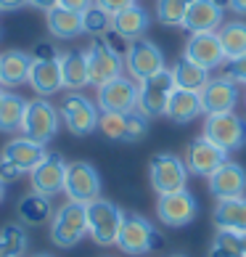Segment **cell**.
Wrapping results in <instances>:
<instances>
[{
	"instance_id": "35",
	"label": "cell",
	"mask_w": 246,
	"mask_h": 257,
	"mask_svg": "<svg viewBox=\"0 0 246 257\" xmlns=\"http://www.w3.org/2000/svg\"><path fill=\"white\" fill-rule=\"evenodd\" d=\"M209 257H243L241 244H238V233H233V231H217L214 241L209 246Z\"/></svg>"
},
{
	"instance_id": "26",
	"label": "cell",
	"mask_w": 246,
	"mask_h": 257,
	"mask_svg": "<svg viewBox=\"0 0 246 257\" xmlns=\"http://www.w3.org/2000/svg\"><path fill=\"white\" fill-rule=\"evenodd\" d=\"M167 117L177 122V125H188L193 122L196 117H201L204 109H201V96L193 90H180L175 88V93L169 96V103H167Z\"/></svg>"
},
{
	"instance_id": "49",
	"label": "cell",
	"mask_w": 246,
	"mask_h": 257,
	"mask_svg": "<svg viewBox=\"0 0 246 257\" xmlns=\"http://www.w3.org/2000/svg\"><path fill=\"white\" fill-rule=\"evenodd\" d=\"M30 257H51V254H43V252H40V254H30Z\"/></svg>"
},
{
	"instance_id": "18",
	"label": "cell",
	"mask_w": 246,
	"mask_h": 257,
	"mask_svg": "<svg viewBox=\"0 0 246 257\" xmlns=\"http://www.w3.org/2000/svg\"><path fill=\"white\" fill-rule=\"evenodd\" d=\"M206 180H209V194L217 202H222V199H238L246 191V170L238 162H225Z\"/></svg>"
},
{
	"instance_id": "14",
	"label": "cell",
	"mask_w": 246,
	"mask_h": 257,
	"mask_svg": "<svg viewBox=\"0 0 246 257\" xmlns=\"http://www.w3.org/2000/svg\"><path fill=\"white\" fill-rule=\"evenodd\" d=\"M228 162V151H222L220 146H214L212 141H206L204 136L193 138L185 149V167L188 173H193L198 178H209L214 170H220Z\"/></svg>"
},
{
	"instance_id": "29",
	"label": "cell",
	"mask_w": 246,
	"mask_h": 257,
	"mask_svg": "<svg viewBox=\"0 0 246 257\" xmlns=\"http://www.w3.org/2000/svg\"><path fill=\"white\" fill-rule=\"evenodd\" d=\"M172 77H175V88H180V90H193V93H201L204 85L212 80V77H209V69H204V66L188 61L185 56L172 66Z\"/></svg>"
},
{
	"instance_id": "28",
	"label": "cell",
	"mask_w": 246,
	"mask_h": 257,
	"mask_svg": "<svg viewBox=\"0 0 246 257\" xmlns=\"http://www.w3.org/2000/svg\"><path fill=\"white\" fill-rule=\"evenodd\" d=\"M19 220L24 225H43L53 217V204H51V196H43V194H27L22 196L19 202Z\"/></svg>"
},
{
	"instance_id": "43",
	"label": "cell",
	"mask_w": 246,
	"mask_h": 257,
	"mask_svg": "<svg viewBox=\"0 0 246 257\" xmlns=\"http://www.w3.org/2000/svg\"><path fill=\"white\" fill-rule=\"evenodd\" d=\"M27 6L37 8V11H51V8L59 6V0H27Z\"/></svg>"
},
{
	"instance_id": "4",
	"label": "cell",
	"mask_w": 246,
	"mask_h": 257,
	"mask_svg": "<svg viewBox=\"0 0 246 257\" xmlns=\"http://www.w3.org/2000/svg\"><path fill=\"white\" fill-rule=\"evenodd\" d=\"M125 212L109 199H96L88 204V236L98 246H111L117 244Z\"/></svg>"
},
{
	"instance_id": "51",
	"label": "cell",
	"mask_w": 246,
	"mask_h": 257,
	"mask_svg": "<svg viewBox=\"0 0 246 257\" xmlns=\"http://www.w3.org/2000/svg\"><path fill=\"white\" fill-rule=\"evenodd\" d=\"M243 106H246V96H243Z\"/></svg>"
},
{
	"instance_id": "8",
	"label": "cell",
	"mask_w": 246,
	"mask_h": 257,
	"mask_svg": "<svg viewBox=\"0 0 246 257\" xmlns=\"http://www.w3.org/2000/svg\"><path fill=\"white\" fill-rule=\"evenodd\" d=\"M88 59V74H90V85H106L109 80H117L125 72V56H119L117 51L109 48V43L103 37H93V43L85 51Z\"/></svg>"
},
{
	"instance_id": "46",
	"label": "cell",
	"mask_w": 246,
	"mask_h": 257,
	"mask_svg": "<svg viewBox=\"0 0 246 257\" xmlns=\"http://www.w3.org/2000/svg\"><path fill=\"white\" fill-rule=\"evenodd\" d=\"M6 199V183H3V178H0V202Z\"/></svg>"
},
{
	"instance_id": "33",
	"label": "cell",
	"mask_w": 246,
	"mask_h": 257,
	"mask_svg": "<svg viewBox=\"0 0 246 257\" xmlns=\"http://www.w3.org/2000/svg\"><path fill=\"white\" fill-rule=\"evenodd\" d=\"M27 252V233L22 225H6L0 231V257H22Z\"/></svg>"
},
{
	"instance_id": "5",
	"label": "cell",
	"mask_w": 246,
	"mask_h": 257,
	"mask_svg": "<svg viewBox=\"0 0 246 257\" xmlns=\"http://www.w3.org/2000/svg\"><path fill=\"white\" fill-rule=\"evenodd\" d=\"M204 138L212 141L222 151H238L246 146V122L235 111L225 114H206L204 119Z\"/></svg>"
},
{
	"instance_id": "36",
	"label": "cell",
	"mask_w": 246,
	"mask_h": 257,
	"mask_svg": "<svg viewBox=\"0 0 246 257\" xmlns=\"http://www.w3.org/2000/svg\"><path fill=\"white\" fill-rule=\"evenodd\" d=\"M125 125H127V114L101 111V117H98V130L109 141H119V144H125Z\"/></svg>"
},
{
	"instance_id": "22",
	"label": "cell",
	"mask_w": 246,
	"mask_h": 257,
	"mask_svg": "<svg viewBox=\"0 0 246 257\" xmlns=\"http://www.w3.org/2000/svg\"><path fill=\"white\" fill-rule=\"evenodd\" d=\"M148 27H151V16H148L146 8H140L138 3L111 16V30L117 35H122L125 40H138V37H143L148 32Z\"/></svg>"
},
{
	"instance_id": "15",
	"label": "cell",
	"mask_w": 246,
	"mask_h": 257,
	"mask_svg": "<svg viewBox=\"0 0 246 257\" xmlns=\"http://www.w3.org/2000/svg\"><path fill=\"white\" fill-rule=\"evenodd\" d=\"M66 162L61 154H48L40 165H37L32 173H30V180H32V191L35 194H43V196H56L64 191V183H66Z\"/></svg>"
},
{
	"instance_id": "25",
	"label": "cell",
	"mask_w": 246,
	"mask_h": 257,
	"mask_svg": "<svg viewBox=\"0 0 246 257\" xmlns=\"http://www.w3.org/2000/svg\"><path fill=\"white\" fill-rule=\"evenodd\" d=\"M61 64V80L64 88L77 93L85 85H90V74H88V59H85V51H66L59 56Z\"/></svg>"
},
{
	"instance_id": "39",
	"label": "cell",
	"mask_w": 246,
	"mask_h": 257,
	"mask_svg": "<svg viewBox=\"0 0 246 257\" xmlns=\"http://www.w3.org/2000/svg\"><path fill=\"white\" fill-rule=\"evenodd\" d=\"M96 6L114 16L119 11H125V8H130V6H135V0H96Z\"/></svg>"
},
{
	"instance_id": "9",
	"label": "cell",
	"mask_w": 246,
	"mask_h": 257,
	"mask_svg": "<svg viewBox=\"0 0 246 257\" xmlns=\"http://www.w3.org/2000/svg\"><path fill=\"white\" fill-rule=\"evenodd\" d=\"M125 69L135 82H143L148 77L159 74L164 66V53L156 43L146 40V37H138V40H130V48L125 53Z\"/></svg>"
},
{
	"instance_id": "42",
	"label": "cell",
	"mask_w": 246,
	"mask_h": 257,
	"mask_svg": "<svg viewBox=\"0 0 246 257\" xmlns=\"http://www.w3.org/2000/svg\"><path fill=\"white\" fill-rule=\"evenodd\" d=\"M0 178H3V183H14V180L22 178V173L14 165H8L6 159H0Z\"/></svg>"
},
{
	"instance_id": "44",
	"label": "cell",
	"mask_w": 246,
	"mask_h": 257,
	"mask_svg": "<svg viewBox=\"0 0 246 257\" xmlns=\"http://www.w3.org/2000/svg\"><path fill=\"white\" fill-rule=\"evenodd\" d=\"M24 6H27V0H0V11H19Z\"/></svg>"
},
{
	"instance_id": "45",
	"label": "cell",
	"mask_w": 246,
	"mask_h": 257,
	"mask_svg": "<svg viewBox=\"0 0 246 257\" xmlns=\"http://www.w3.org/2000/svg\"><path fill=\"white\" fill-rule=\"evenodd\" d=\"M230 8L238 16H246V0H230Z\"/></svg>"
},
{
	"instance_id": "27",
	"label": "cell",
	"mask_w": 246,
	"mask_h": 257,
	"mask_svg": "<svg viewBox=\"0 0 246 257\" xmlns=\"http://www.w3.org/2000/svg\"><path fill=\"white\" fill-rule=\"evenodd\" d=\"M45 27L56 40H74V37L82 35V14L56 6L51 11H45Z\"/></svg>"
},
{
	"instance_id": "7",
	"label": "cell",
	"mask_w": 246,
	"mask_h": 257,
	"mask_svg": "<svg viewBox=\"0 0 246 257\" xmlns=\"http://www.w3.org/2000/svg\"><path fill=\"white\" fill-rule=\"evenodd\" d=\"M175 93V77L172 69H162L154 77L138 82V111L146 114L148 119L162 117L167 111L169 96Z\"/></svg>"
},
{
	"instance_id": "37",
	"label": "cell",
	"mask_w": 246,
	"mask_h": 257,
	"mask_svg": "<svg viewBox=\"0 0 246 257\" xmlns=\"http://www.w3.org/2000/svg\"><path fill=\"white\" fill-rule=\"evenodd\" d=\"M148 136V117L140 114L138 109L127 114V125H125V144H138Z\"/></svg>"
},
{
	"instance_id": "47",
	"label": "cell",
	"mask_w": 246,
	"mask_h": 257,
	"mask_svg": "<svg viewBox=\"0 0 246 257\" xmlns=\"http://www.w3.org/2000/svg\"><path fill=\"white\" fill-rule=\"evenodd\" d=\"M214 3L220 6V8H230V0H214Z\"/></svg>"
},
{
	"instance_id": "41",
	"label": "cell",
	"mask_w": 246,
	"mask_h": 257,
	"mask_svg": "<svg viewBox=\"0 0 246 257\" xmlns=\"http://www.w3.org/2000/svg\"><path fill=\"white\" fill-rule=\"evenodd\" d=\"M93 3H96V0H59L61 8H66V11H74V14H85Z\"/></svg>"
},
{
	"instance_id": "10",
	"label": "cell",
	"mask_w": 246,
	"mask_h": 257,
	"mask_svg": "<svg viewBox=\"0 0 246 257\" xmlns=\"http://www.w3.org/2000/svg\"><path fill=\"white\" fill-rule=\"evenodd\" d=\"M59 114H61V122L66 125V130H69L72 136L85 138V136H90V133L98 130L101 109L88 96H82V93H69V96L64 98Z\"/></svg>"
},
{
	"instance_id": "17",
	"label": "cell",
	"mask_w": 246,
	"mask_h": 257,
	"mask_svg": "<svg viewBox=\"0 0 246 257\" xmlns=\"http://www.w3.org/2000/svg\"><path fill=\"white\" fill-rule=\"evenodd\" d=\"M198 96H201L204 114H225V111L235 109L241 93H238V85H235L228 74H222V77H212Z\"/></svg>"
},
{
	"instance_id": "6",
	"label": "cell",
	"mask_w": 246,
	"mask_h": 257,
	"mask_svg": "<svg viewBox=\"0 0 246 257\" xmlns=\"http://www.w3.org/2000/svg\"><path fill=\"white\" fill-rule=\"evenodd\" d=\"M148 178H151V188L162 196V194H175L183 191L188 183V167L185 159H180L177 154H154L148 162Z\"/></svg>"
},
{
	"instance_id": "20",
	"label": "cell",
	"mask_w": 246,
	"mask_h": 257,
	"mask_svg": "<svg viewBox=\"0 0 246 257\" xmlns=\"http://www.w3.org/2000/svg\"><path fill=\"white\" fill-rule=\"evenodd\" d=\"M222 11L225 8H220L214 0H193L183 19V30H188L191 35L217 32L222 27Z\"/></svg>"
},
{
	"instance_id": "21",
	"label": "cell",
	"mask_w": 246,
	"mask_h": 257,
	"mask_svg": "<svg viewBox=\"0 0 246 257\" xmlns=\"http://www.w3.org/2000/svg\"><path fill=\"white\" fill-rule=\"evenodd\" d=\"M32 90L37 93L40 98H48L53 93L64 90V80H61V64L59 59H51V61H40V59H32L30 66V80Z\"/></svg>"
},
{
	"instance_id": "50",
	"label": "cell",
	"mask_w": 246,
	"mask_h": 257,
	"mask_svg": "<svg viewBox=\"0 0 246 257\" xmlns=\"http://www.w3.org/2000/svg\"><path fill=\"white\" fill-rule=\"evenodd\" d=\"M169 257H185V254H169Z\"/></svg>"
},
{
	"instance_id": "19",
	"label": "cell",
	"mask_w": 246,
	"mask_h": 257,
	"mask_svg": "<svg viewBox=\"0 0 246 257\" xmlns=\"http://www.w3.org/2000/svg\"><path fill=\"white\" fill-rule=\"evenodd\" d=\"M45 157H48L45 146H43V144H35V141H30L27 136L11 138V141L3 146V154H0V159H6L8 165H14L22 175H24V173H32V170L40 165Z\"/></svg>"
},
{
	"instance_id": "13",
	"label": "cell",
	"mask_w": 246,
	"mask_h": 257,
	"mask_svg": "<svg viewBox=\"0 0 246 257\" xmlns=\"http://www.w3.org/2000/svg\"><path fill=\"white\" fill-rule=\"evenodd\" d=\"M156 215L167 228H183V225H191L198 215V204H196V196L183 188V191H175V194H162L156 202Z\"/></svg>"
},
{
	"instance_id": "34",
	"label": "cell",
	"mask_w": 246,
	"mask_h": 257,
	"mask_svg": "<svg viewBox=\"0 0 246 257\" xmlns=\"http://www.w3.org/2000/svg\"><path fill=\"white\" fill-rule=\"evenodd\" d=\"M111 32V14H106L103 8L93 3L88 11L82 14V35H93V37H103Z\"/></svg>"
},
{
	"instance_id": "31",
	"label": "cell",
	"mask_w": 246,
	"mask_h": 257,
	"mask_svg": "<svg viewBox=\"0 0 246 257\" xmlns=\"http://www.w3.org/2000/svg\"><path fill=\"white\" fill-rule=\"evenodd\" d=\"M222 43V51H225V59L233 61V59H241L246 53V22H225L217 32Z\"/></svg>"
},
{
	"instance_id": "2",
	"label": "cell",
	"mask_w": 246,
	"mask_h": 257,
	"mask_svg": "<svg viewBox=\"0 0 246 257\" xmlns=\"http://www.w3.org/2000/svg\"><path fill=\"white\" fill-rule=\"evenodd\" d=\"M117 246L125 254H130V257H140V254L162 249L164 236L159 233L143 215L130 212V215H125V220H122L119 236H117Z\"/></svg>"
},
{
	"instance_id": "1",
	"label": "cell",
	"mask_w": 246,
	"mask_h": 257,
	"mask_svg": "<svg viewBox=\"0 0 246 257\" xmlns=\"http://www.w3.org/2000/svg\"><path fill=\"white\" fill-rule=\"evenodd\" d=\"M88 236V204L66 202L51 217V241L61 249H72Z\"/></svg>"
},
{
	"instance_id": "11",
	"label": "cell",
	"mask_w": 246,
	"mask_h": 257,
	"mask_svg": "<svg viewBox=\"0 0 246 257\" xmlns=\"http://www.w3.org/2000/svg\"><path fill=\"white\" fill-rule=\"evenodd\" d=\"M64 194L69 202L90 204L101 199V175L90 162H69L66 165V183Z\"/></svg>"
},
{
	"instance_id": "16",
	"label": "cell",
	"mask_w": 246,
	"mask_h": 257,
	"mask_svg": "<svg viewBox=\"0 0 246 257\" xmlns=\"http://www.w3.org/2000/svg\"><path fill=\"white\" fill-rule=\"evenodd\" d=\"M183 56H185L188 61L204 66V69H209V72L217 69V66H222V64H228L217 32H198V35H191V37H188V43H185Z\"/></svg>"
},
{
	"instance_id": "32",
	"label": "cell",
	"mask_w": 246,
	"mask_h": 257,
	"mask_svg": "<svg viewBox=\"0 0 246 257\" xmlns=\"http://www.w3.org/2000/svg\"><path fill=\"white\" fill-rule=\"evenodd\" d=\"M193 0H156V19L164 27H183V19L188 14Z\"/></svg>"
},
{
	"instance_id": "48",
	"label": "cell",
	"mask_w": 246,
	"mask_h": 257,
	"mask_svg": "<svg viewBox=\"0 0 246 257\" xmlns=\"http://www.w3.org/2000/svg\"><path fill=\"white\" fill-rule=\"evenodd\" d=\"M3 96H6V90H3V85H0V101H3Z\"/></svg>"
},
{
	"instance_id": "30",
	"label": "cell",
	"mask_w": 246,
	"mask_h": 257,
	"mask_svg": "<svg viewBox=\"0 0 246 257\" xmlns=\"http://www.w3.org/2000/svg\"><path fill=\"white\" fill-rule=\"evenodd\" d=\"M27 98H22L19 93H6L0 101V133H19L27 114Z\"/></svg>"
},
{
	"instance_id": "3",
	"label": "cell",
	"mask_w": 246,
	"mask_h": 257,
	"mask_svg": "<svg viewBox=\"0 0 246 257\" xmlns=\"http://www.w3.org/2000/svg\"><path fill=\"white\" fill-rule=\"evenodd\" d=\"M61 127V114L48 98H35L27 103V114L22 122V136L35 144H51Z\"/></svg>"
},
{
	"instance_id": "38",
	"label": "cell",
	"mask_w": 246,
	"mask_h": 257,
	"mask_svg": "<svg viewBox=\"0 0 246 257\" xmlns=\"http://www.w3.org/2000/svg\"><path fill=\"white\" fill-rule=\"evenodd\" d=\"M225 74H228L235 85H246V53L241 56V59L228 61V69H225Z\"/></svg>"
},
{
	"instance_id": "23",
	"label": "cell",
	"mask_w": 246,
	"mask_h": 257,
	"mask_svg": "<svg viewBox=\"0 0 246 257\" xmlns=\"http://www.w3.org/2000/svg\"><path fill=\"white\" fill-rule=\"evenodd\" d=\"M32 56L24 51H6L0 53V85L3 88H19L30 80Z\"/></svg>"
},
{
	"instance_id": "40",
	"label": "cell",
	"mask_w": 246,
	"mask_h": 257,
	"mask_svg": "<svg viewBox=\"0 0 246 257\" xmlns=\"http://www.w3.org/2000/svg\"><path fill=\"white\" fill-rule=\"evenodd\" d=\"M59 51L53 48V43H37L32 48V59H40V61H51V59H59Z\"/></svg>"
},
{
	"instance_id": "24",
	"label": "cell",
	"mask_w": 246,
	"mask_h": 257,
	"mask_svg": "<svg viewBox=\"0 0 246 257\" xmlns=\"http://www.w3.org/2000/svg\"><path fill=\"white\" fill-rule=\"evenodd\" d=\"M212 217H214L217 231L246 233V196H238V199H222V202H217Z\"/></svg>"
},
{
	"instance_id": "12",
	"label": "cell",
	"mask_w": 246,
	"mask_h": 257,
	"mask_svg": "<svg viewBox=\"0 0 246 257\" xmlns=\"http://www.w3.org/2000/svg\"><path fill=\"white\" fill-rule=\"evenodd\" d=\"M96 106L101 111H114V114H130L138 109V82L132 77L119 74L117 80H109L98 88Z\"/></svg>"
}]
</instances>
